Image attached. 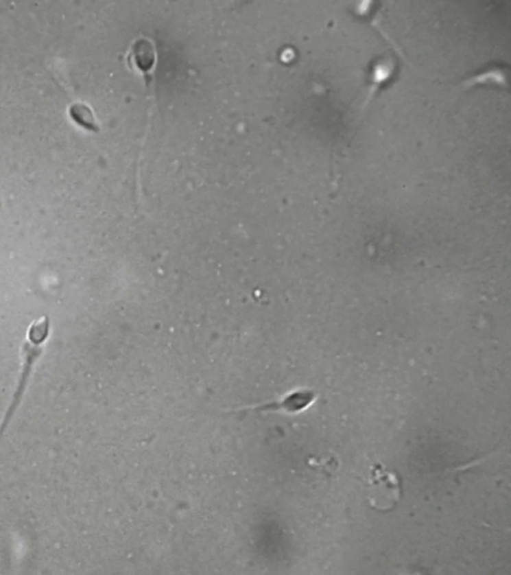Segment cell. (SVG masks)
Segmentation results:
<instances>
[{
  "label": "cell",
  "instance_id": "2",
  "mask_svg": "<svg viewBox=\"0 0 511 575\" xmlns=\"http://www.w3.org/2000/svg\"><path fill=\"white\" fill-rule=\"evenodd\" d=\"M315 394L310 390H298L292 392L288 396L280 401H270L264 405L253 406V407H245L243 410H258V412H267V410H283L287 412H298L307 409L309 406L315 401Z\"/></svg>",
  "mask_w": 511,
  "mask_h": 575
},
{
  "label": "cell",
  "instance_id": "4",
  "mask_svg": "<svg viewBox=\"0 0 511 575\" xmlns=\"http://www.w3.org/2000/svg\"><path fill=\"white\" fill-rule=\"evenodd\" d=\"M71 116L74 118L76 122L82 125L89 130L97 131L98 126L96 124L95 119H94L93 114L88 107L84 105H75L71 108Z\"/></svg>",
  "mask_w": 511,
  "mask_h": 575
},
{
  "label": "cell",
  "instance_id": "3",
  "mask_svg": "<svg viewBox=\"0 0 511 575\" xmlns=\"http://www.w3.org/2000/svg\"><path fill=\"white\" fill-rule=\"evenodd\" d=\"M132 58L136 67L143 73H149L155 64V51L151 43L147 40H139L132 49Z\"/></svg>",
  "mask_w": 511,
  "mask_h": 575
},
{
  "label": "cell",
  "instance_id": "1",
  "mask_svg": "<svg viewBox=\"0 0 511 575\" xmlns=\"http://www.w3.org/2000/svg\"><path fill=\"white\" fill-rule=\"evenodd\" d=\"M50 333V320L47 316L35 320L29 328H28L27 336L23 344V366H21V376L17 382L16 388L14 394L8 406V410L4 414L3 421L0 425V438L3 436L4 432L8 429L10 421L12 420L15 412L19 409L21 401H23L24 392L29 383L30 377L35 364L38 361L39 357L43 354V347L47 341Z\"/></svg>",
  "mask_w": 511,
  "mask_h": 575
},
{
  "label": "cell",
  "instance_id": "5",
  "mask_svg": "<svg viewBox=\"0 0 511 575\" xmlns=\"http://www.w3.org/2000/svg\"><path fill=\"white\" fill-rule=\"evenodd\" d=\"M394 70V63L390 60H383L381 62L377 63L374 70V85H372V90L370 92V98L374 95L375 89L379 87L383 81L387 80L390 78V74Z\"/></svg>",
  "mask_w": 511,
  "mask_h": 575
}]
</instances>
